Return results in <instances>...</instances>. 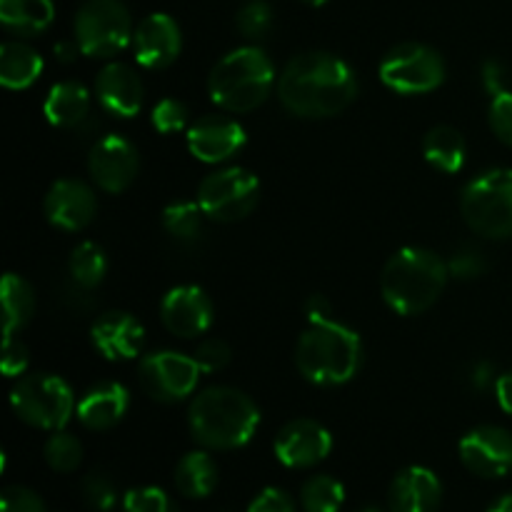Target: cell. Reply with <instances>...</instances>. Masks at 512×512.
<instances>
[{
  "label": "cell",
  "instance_id": "obj_1",
  "mask_svg": "<svg viewBox=\"0 0 512 512\" xmlns=\"http://www.w3.org/2000/svg\"><path fill=\"white\" fill-rule=\"evenodd\" d=\"M358 95V78L343 58L310 50L290 60L278 78V98L290 115L318 120L340 115Z\"/></svg>",
  "mask_w": 512,
  "mask_h": 512
},
{
  "label": "cell",
  "instance_id": "obj_2",
  "mask_svg": "<svg viewBox=\"0 0 512 512\" xmlns=\"http://www.w3.org/2000/svg\"><path fill=\"white\" fill-rule=\"evenodd\" d=\"M260 408L243 390L213 385L198 393L188 410L190 435L208 450H238L253 440Z\"/></svg>",
  "mask_w": 512,
  "mask_h": 512
},
{
  "label": "cell",
  "instance_id": "obj_3",
  "mask_svg": "<svg viewBox=\"0 0 512 512\" xmlns=\"http://www.w3.org/2000/svg\"><path fill=\"white\" fill-rule=\"evenodd\" d=\"M363 363V343L353 328L333 318L308 320L295 348V365L308 383L333 388L355 378Z\"/></svg>",
  "mask_w": 512,
  "mask_h": 512
},
{
  "label": "cell",
  "instance_id": "obj_4",
  "mask_svg": "<svg viewBox=\"0 0 512 512\" xmlns=\"http://www.w3.org/2000/svg\"><path fill=\"white\" fill-rule=\"evenodd\" d=\"M448 263L428 248H403L388 260L380 290L398 315H420L433 308L448 283Z\"/></svg>",
  "mask_w": 512,
  "mask_h": 512
},
{
  "label": "cell",
  "instance_id": "obj_5",
  "mask_svg": "<svg viewBox=\"0 0 512 512\" xmlns=\"http://www.w3.org/2000/svg\"><path fill=\"white\" fill-rule=\"evenodd\" d=\"M275 88V65L263 48L243 45L213 65L208 93L215 105L230 113H250L268 100Z\"/></svg>",
  "mask_w": 512,
  "mask_h": 512
},
{
  "label": "cell",
  "instance_id": "obj_6",
  "mask_svg": "<svg viewBox=\"0 0 512 512\" xmlns=\"http://www.w3.org/2000/svg\"><path fill=\"white\" fill-rule=\"evenodd\" d=\"M460 213L483 238H512V170L493 168L470 180L460 195Z\"/></svg>",
  "mask_w": 512,
  "mask_h": 512
},
{
  "label": "cell",
  "instance_id": "obj_7",
  "mask_svg": "<svg viewBox=\"0 0 512 512\" xmlns=\"http://www.w3.org/2000/svg\"><path fill=\"white\" fill-rule=\"evenodd\" d=\"M15 415L30 428L38 430H63L68 425L70 415L75 413L78 403L73 398V390L63 378L50 373L25 375L18 380L10 395Z\"/></svg>",
  "mask_w": 512,
  "mask_h": 512
},
{
  "label": "cell",
  "instance_id": "obj_8",
  "mask_svg": "<svg viewBox=\"0 0 512 512\" xmlns=\"http://www.w3.org/2000/svg\"><path fill=\"white\" fill-rule=\"evenodd\" d=\"M133 33L123 0H85L75 15V40L88 58H113L133 43Z\"/></svg>",
  "mask_w": 512,
  "mask_h": 512
},
{
  "label": "cell",
  "instance_id": "obj_9",
  "mask_svg": "<svg viewBox=\"0 0 512 512\" xmlns=\"http://www.w3.org/2000/svg\"><path fill=\"white\" fill-rule=\"evenodd\" d=\"M385 88L400 95L433 93L445 80V63L438 50L425 43L395 45L380 63Z\"/></svg>",
  "mask_w": 512,
  "mask_h": 512
},
{
  "label": "cell",
  "instance_id": "obj_10",
  "mask_svg": "<svg viewBox=\"0 0 512 512\" xmlns=\"http://www.w3.org/2000/svg\"><path fill=\"white\" fill-rule=\"evenodd\" d=\"M260 200V183L250 170L223 168L210 173L198 188L205 218L215 223H238L248 218Z\"/></svg>",
  "mask_w": 512,
  "mask_h": 512
},
{
  "label": "cell",
  "instance_id": "obj_11",
  "mask_svg": "<svg viewBox=\"0 0 512 512\" xmlns=\"http://www.w3.org/2000/svg\"><path fill=\"white\" fill-rule=\"evenodd\" d=\"M200 365L175 350H160L140 360V388L158 403H180L195 393L200 380Z\"/></svg>",
  "mask_w": 512,
  "mask_h": 512
},
{
  "label": "cell",
  "instance_id": "obj_12",
  "mask_svg": "<svg viewBox=\"0 0 512 512\" xmlns=\"http://www.w3.org/2000/svg\"><path fill=\"white\" fill-rule=\"evenodd\" d=\"M273 450L275 458L285 468H313V465L323 463L330 455V450H333V435L318 420L298 418L290 420V423H285L280 428V433L275 435Z\"/></svg>",
  "mask_w": 512,
  "mask_h": 512
},
{
  "label": "cell",
  "instance_id": "obj_13",
  "mask_svg": "<svg viewBox=\"0 0 512 512\" xmlns=\"http://www.w3.org/2000/svg\"><path fill=\"white\" fill-rule=\"evenodd\" d=\"M140 158L135 145L123 135H105L88 155V170L93 183L105 193H123L138 175Z\"/></svg>",
  "mask_w": 512,
  "mask_h": 512
},
{
  "label": "cell",
  "instance_id": "obj_14",
  "mask_svg": "<svg viewBox=\"0 0 512 512\" xmlns=\"http://www.w3.org/2000/svg\"><path fill=\"white\" fill-rule=\"evenodd\" d=\"M458 453L478 478H503L512 470V433L498 425H480L460 440Z\"/></svg>",
  "mask_w": 512,
  "mask_h": 512
},
{
  "label": "cell",
  "instance_id": "obj_15",
  "mask_svg": "<svg viewBox=\"0 0 512 512\" xmlns=\"http://www.w3.org/2000/svg\"><path fill=\"white\" fill-rule=\"evenodd\" d=\"M160 320L175 338H200L213 325V303L198 285H178L160 303Z\"/></svg>",
  "mask_w": 512,
  "mask_h": 512
},
{
  "label": "cell",
  "instance_id": "obj_16",
  "mask_svg": "<svg viewBox=\"0 0 512 512\" xmlns=\"http://www.w3.org/2000/svg\"><path fill=\"white\" fill-rule=\"evenodd\" d=\"M245 145V130L228 115H205L188 128V150L200 163H225Z\"/></svg>",
  "mask_w": 512,
  "mask_h": 512
},
{
  "label": "cell",
  "instance_id": "obj_17",
  "mask_svg": "<svg viewBox=\"0 0 512 512\" xmlns=\"http://www.w3.org/2000/svg\"><path fill=\"white\" fill-rule=\"evenodd\" d=\"M135 60L143 68L163 70L178 60L183 50V33L180 25L168 13H153L140 20L133 33Z\"/></svg>",
  "mask_w": 512,
  "mask_h": 512
},
{
  "label": "cell",
  "instance_id": "obj_18",
  "mask_svg": "<svg viewBox=\"0 0 512 512\" xmlns=\"http://www.w3.org/2000/svg\"><path fill=\"white\" fill-rule=\"evenodd\" d=\"M98 198L83 180H58L45 195V218L63 230H83L93 223Z\"/></svg>",
  "mask_w": 512,
  "mask_h": 512
},
{
  "label": "cell",
  "instance_id": "obj_19",
  "mask_svg": "<svg viewBox=\"0 0 512 512\" xmlns=\"http://www.w3.org/2000/svg\"><path fill=\"white\" fill-rule=\"evenodd\" d=\"M443 485L438 475L420 465L400 470L388 490L390 512H440Z\"/></svg>",
  "mask_w": 512,
  "mask_h": 512
},
{
  "label": "cell",
  "instance_id": "obj_20",
  "mask_svg": "<svg viewBox=\"0 0 512 512\" xmlns=\"http://www.w3.org/2000/svg\"><path fill=\"white\" fill-rule=\"evenodd\" d=\"M90 340L105 360H113V363L133 360L138 358L140 348H143L145 328L130 313L110 310L95 320L93 328H90Z\"/></svg>",
  "mask_w": 512,
  "mask_h": 512
},
{
  "label": "cell",
  "instance_id": "obj_21",
  "mask_svg": "<svg viewBox=\"0 0 512 512\" xmlns=\"http://www.w3.org/2000/svg\"><path fill=\"white\" fill-rule=\"evenodd\" d=\"M95 95L105 113L133 118L143 108V80L130 65L108 63L95 78Z\"/></svg>",
  "mask_w": 512,
  "mask_h": 512
},
{
  "label": "cell",
  "instance_id": "obj_22",
  "mask_svg": "<svg viewBox=\"0 0 512 512\" xmlns=\"http://www.w3.org/2000/svg\"><path fill=\"white\" fill-rule=\"evenodd\" d=\"M130 408L128 388L120 383H100L80 398L75 415L88 430H110Z\"/></svg>",
  "mask_w": 512,
  "mask_h": 512
},
{
  "label": "cell",
  "instance_id": "obj_23",
  "mask_svg": "<svg viewBox=\"0 0 512 512\" xmlns=\"http://www.w3.org/2000/svg\"><path fill=\"white\" fill-rule=\"evenodd\" d=\"M43 113L55 128H78L90 113V93L85 85L65 80L50 88Z\"/></svg>",
  "mask_w": 512,
  "mask_h": 512
},
{
  "label": "cell",
  "instance_id": "obj_24",
  "mask_svg": "<svg viewBox=\"0 0 512 512\" xmlns=\"http://www.w3.org/2000/svg\"><path fill=\"white\" fill-rule=\"evenodd\" d=\"M218 480V465H215L213 455H208L205 450H193V453L183 455L180 463L175 465V488L190 500H203L213 495V490L218 488Z\"/></svg>",
  "mask_w": 512,
  "mask_h": 512
},
{
  "label": "cell",
  "instance_id": "obj_25",
  "mask_svg": "<svg viewBox=\"0 0 512 512\" xmlns=\"http://www.w3.org/2000/svg\"><path fill=\"white\" fill-rule=\"evenodd\" d=\"M43 73V58L30 45L8 40L0 45V83L10 90H25Z\"/></svg>",
  "mask_w": 512,
  "mask_h": 512
},
{
  "label": "cell",
  "instance_id": "obj_26",
  "mask_svg": "<svg viewBox=\"0 0 512 512\" xmlns=\"http://www.w3.org/2000/svg\"><path fill=\"white\" fill-rule=\"evenodd\" d=\"M423 155L435 170L453 175L463 170L468 145H465L463 133L458 128H453V125H435L433 130H428L423 140Z\"/></svg>",
  "mask_w": 512,
  "mask_h": 512
},
{
  "label": "cell",
  "instance_id": "obj_27",
  "mask_svg": "<svg viewBox=\"0 0 512 512\" xmlns=\"http://www.w3.org/2000/svg\"><path fill=\"white\" fill-rule=\"evenodd\" d=\"M0 300H3V338L10 340L33 318L35 293L28 280L8 273L3 278V285H0Z\"/></svg>",
  "mask_w": 512,
  "mask_h": 512
},
{
  "label": "cell",
  "instance_id": "obj_28",
  "mask_svg": "<svg viewBox=\"0 0 512 512\" xmlns=\"http://www.w3.org/2000/svg\"><path fill=\"white\" fill-rule=\"evenodd\" d=\"M53 20V0H0V23L18 35L43 33Z\"/></svg>",
  "mask_w": 512,
  "mask_h": 512
},
{
  "label": "cell",
  "instance_id": "obj_29",
  "mask_svg": "<svg viewBox=\"0 0 512 512\" xmlns=\"http://www.w3.org/2000/svg\"><path fill=\"white\" fill-rule=\"evenodd\" d=\"M68 270L70 278H73V285H78L83 290H93L103 283L105 273H108V258H105L100 245L85 240L70 255Z\"/></svg>",
  "mask_w": 512,
  "mask_h": 512
},
{
  "label": "cell",
  "instance_id": "obj_30",
  "mask_svg": "<svg viewBox=\"0 0 512 512\" xmlns=\"http://www.w3.org/2000/svg\"><path fill=\"white\" fill-rule=\"evenodd\" d=\"M345 503V488L333 475H313L300 488V505L305 512H340Z\"/></svg>",
  "mask_w": 512,
  "mask_h": 512
},
{
  "label": "cell",
  "instance_id": "obj_31",
  "mask_svg": "<svg viewBox=\"0 0 512 512\" xmlns=\"http://www.w3.org/2000/svg\"><path fill=\"white\" fill-rule=\"evenodd\" d=\"M203 218L205 213L200 203L178 200L163 210V228L180 243H195L203 233Z\"/></svg>",
  "mask_w": 512,
  "mask_h": 512
},
{
  "label": "cell",
  "instance_id": "obj_32",
  "mask_svg": "<svg viewBox=\"0 0 512 512\" xmlns=\"http://www.w3.org/2000/svg\"><path fill=\"white\" fill-rule=\"evenodd\" d=\"M43 458L55 473H75L80 463H83V445H80L75 435L55 430L48 438V443H45Z\"/></svg>",
  "mask_w": 512,
  "mask_h": 512
},
{
  "label": "cell",
  "instance_id": "obj_33",
  "mask_svg": "<svg viewBox=\"0 0 512 512\" xmlns=\"http://www.w3.org/2000/svg\"><path fill=\"white\" fill-rule=\"evenodd\" d=\"M80 495L83 503L93 512H110L118 505V490L115 483L105 473H88L80 483Z\"/></svg>",
  "mask_w": 512,
  "mask_h": 512
},
{
  "label": "cell",
  "instance_id": "obj_34",
  "mask_svg": "<svg viewBox=\"0 0 512 512\" xmlns=\"http://www.w3.org/2000/svg\"><path fill=\"white\" fill-rule=\"evenodd\" d=\"M273 28V8L268 0H248L238 10V30L248 40H260Z\"/></svg>",
  "mask_w": 512,
  "mask_h": 512
},
{
  "label": "cell",
  "instance_id": "obj_35",
  "mask_svg": "<svg viewBox=\"0 0 512 512\" xmlns=\"http://www.w3.org/2000/svg\"><path fill=\"white\" fill-rule=\"evenodd\" d=\"M123 512H180L175 500L160 488H133L125 493Z\"/></svg>",
  "mask_w": 512,
  "mask_h": 512
},
{
  "label": "cell",
  "instance_id": "obj_36",
  "mask_svg": "<svg viewBox=\"0 0 512 512\" xmlns=\"http://www.w3.org/2000/svg\"><path fill=\"white\" fill-rule=\"evenodd\" d=\"M488 270V258L480 248L475 245H460L448 260V273L450 278H458V280H475L480 275H485Z\"/></svg>",
  "mask_w": 512,
  "mask_h": 512
},
{
  "label": "cell",
  "instance_id": "obj_37",
  "mask_svg": "<svg viewBox=\"0 0 512 512\" xmlns=\"http://www.w3.org/2000/svg\"><path fill=\"white\" fill-rule=\"evenodd\" d=\"M188 118H190L188 105L180 103V100L175 98H165L153 108L150 123H153V128L158 130V133L168 135V133H178V130H183L185 125H188Z\"/></svg>",
  "mask_w": 512,
  "mask_h": 512
},
{
  "label": "cell",
  "instance_id": "obj_38",
  "mask_svg": "<svg viewBox=\"0 0 512 512\" xmlns=\"http://www.w3.org/2000/svg\"><path fill=\"white\" fill-rule=\"evenodd\" d=\"M0 512H50L45 500L35 490L23 485H10L0 495Z\"/></svg>",
  "mask_w": 512,
  "mask_h": 512
},
{
  "label": "cell",
  "instance_id": "obj_39",
  "mask_svg": "<svg viewBox=\"0 0 512 512\" xmlns=\"http://www.w3.org/2000/svg\"><path fill=\"white\" fill-rule=\"evenodd\" d=\"M488 120L493 133L512 148V90H503V93L493 95Z\"/></svg>",
  "mask_w": 512,
  "mask_h": 512
},
{
  "label": "cell",
  "instance_id": "obj_40",
  "mask_svg": "<svg viewBox=\"0 0 512 512\" xmlns=\"http://www.w3.org/2000/svg\"><path fill=\"white\" fill-rule=\"evenodd\" d=\"M230 358H233V350L220 338L203 340L198 350H195V360H198L203 373H218V370H223L230 363Z\"/></svg>",
  "mask_w": 512,
  "mask_h": 512
},
{
  "label": "cell",
  "instance_id": "obj_41",
  "mask_svg": "<svg viewBox=\"0 0 512 512\" xmlns=\"http://www.w3.org/2000/svg\"><path fill=\"white\" fill-rule=\"evenodd\" d=\"M248 512H295V500L280 488H265L250 500Z\"/></svg>",
  "mask_w": 512,
  "mask_h": 512
},
{
  "label": "cell",
  "instance_id": "obj_42",
  "mask_svg": "<svg viewBox=\"0 0 512 512\" xmlns=\"http://www.w3.org/2000/svg\"><path fill=\"white\" fill-rule=\"evenodd\" d=\"M28 363H30L28 348H25L20 340H13V338L5 340L3 363H0L5 378H20V375H25V370H28Z\"/></svg>",
  "mask_w": 512,
  "mask_h": 512
},
{
  "label": "cell",
  "instance_id": "obj_43",
  "mask_svg": "<svg viewBox=\"0 0 512 512\" xmlns=\"http://www.w3.org/2000/svg\"><path fill=\"white\" fill-rule=\"evenodd\" d=\"M483 85L490 95L508 90V70L500 60H485L483 63Z\"/></svg>",
  "mask_w": 512,
  "mask_h": 512
},
{
  "label": "cell",
  "instance_id": "obj_44",
  "mask_svg": "<svg viewBox=\"0 0 512 512\" xmlns=\"http://www.w3.org/2000/svg\"><path fill=\"white\" fill-rule=\"evenodd\" d=\"M305 313H308V320H320V318H333V305L325 295H310L305 300Z\"/></svg>",
  "mask_w": 512,
  "mask_h": 512
},
{
  "label": "cell",
  "instance_id": "obj_45",
  "mask_svg": "<svg viewBox=\"0 0 512 512\" xmlns=\"http://www.w3.org/2000/svg\"><path fill=\"white\" fill-rule=\"evenodd\" d=\"M470 383H473L475 390H485L490 383H493V365L488 360H480V363L473 365L470 370Z\"/></svg>",
  "mask_w": 512,
  "mask_h": 512
},
{
  "label": "cell",
  "instance_id": "obj_46",
  "mask_svg": "<svg viewBox=\"0 0 512 512\" xmlns=\"http://www.w3.org/2000/svg\"><path fill=\"white\" fill-rule=\"evenodd\" d=\"M495 393H498L500 408H503L508 415H512V370L495 380Z\"/></svg>",
  "mask_w": 512,
  "mask_h": 512
},
{
  "label": "cell",
  "instance_id": "obj_47",
  "mask_svg": "<svg viewBox=\"0 0 512 512\" xmlns=\"http://www.w3.org/2000/svg\"><path fill=\"white\" fill-rule=\"evenodd\" d=\"M80 53H83V50H80L78 40H73V43H70V40H60V43H55V58H58L60 63H73L75 55Z\"/></svg>",
  "mask_w": 512,
  "mask_h": 512
},
{
  "label": "cell",
  "instance_id": "obj_48",
  "mask_svg": "<svg viewBox=\"0 0 512 512\" xmlns=\"http://www.w3.org/2000/svg\"><path fill=\"white\" fill-rule=\"evenodd\" d=\"M488 512H512V493L495 500V503L488 508Z\"/></svg>",
  "mask_w": 512,
  "mask_h": 512
},
{
  "label": "cell",
  "instance_id": "obj_49",
  "mask_svg": "<svg viewBox=\"0 0 512 512\" xmlns=\"http://www.w3.org/2000/svg\"><path fill=\"white\" fill-rule=\"evenodd\" d=\"M305 5H310V8H320V5H325L328 0H303Z\"/></svg>",
  "mask_w": 512,
  "mask_h": 512
},
{
  "label": "cell",
  "instance_id": "obj_50",
  "mask_svg": "<svg viewBox=\"0 0 512 512\" xmlns=\"http://www.w3.org/2000/svg\"><path fill=\"white\" fill-rule=\"evenodd\" d=\"M358 512H383V510H378V508H363V510H358Z\"/></svg>",
  "mask_w": 512,
  "mask_h": 512
}]
</instances>
